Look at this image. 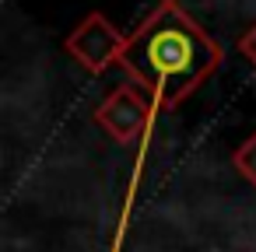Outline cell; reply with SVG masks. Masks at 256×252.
Returning <instances> with one entry per match:
<instances>
[{"label":"cell","mask_w":256,"mask_h":252,"mask_svg":"<svg viewBox=\"0 0 256 252\" xmlns=\"http://www.w3.org/2000/svg\"><path fill=\"white\" fill-rule=\"evenodd\" d=\"M120 63L158 105L172 109L218 70L221 49L176 0H162L140 28L126 35Z\"/></svg>","instance_id":"obj_1"},{"label":"cell","mask_w":256,"mask_h":252,"mask_svg":"<svg viewBox=\"0 0 256 252\" xmlns=\"http://www.w3.org/2000/svg\"><path fill=\"white\" fill-rule=\"evenodd\" d=\"M123 46H126V35H120V28L106 18V14H88L78 28H74V35L67 39V49H70V56L81 63V67H88L92 74H102L109 63H116V60H123Z\"/></svg>","instance_id":"obj_2"},{"label":"cell","mask_w":256,"mask_h":252,"mask_svg":"<svg viewBox=\"0 0 256 252\" xmlns=\"http://www.w3.org/2000/svg\"><path fill=\"white\" fill-rule=\"evenodd\" d=\"M148 119H151V102L134 91L130 84L116 88L98 109H95V123L120 144H134L140 140V133L148 130Z\"/></svg>","instance_id":"obj_3"},{"label":"cell","mask_w":256,"mask_h":252,"mask_svg":"<svg viewBox=\"0 0 256 252\" xmlns=\"http://www.w3.org/2000/svg\"><path fill=\"white\" fill-rule=\"evenodd\" d=\"M235 168H238V175L246 179V182H252V189H256V133L235 151Z\"/></svg>","instance_id":"obj_4"},{"label":"cell","mask_w":256,"mask_h":252,"mask_svg":"<svg viewBox=\"0 0 256 252\" xmlns=\"http://www.w3.org/2000/svg\"><path fill=\"white\" fill-rule=\"evenodd\" d=\"M238 49H242V56H246V60H249L252 67H256V25H252V28H249V32L242 35V42H238Z\"/></svg>","instance_id":"obj_5"}]
</instances>
